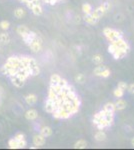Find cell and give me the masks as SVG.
<instances>
[{"label": "cell", "instance_id": "d590c367", "mask_svg": "<svg viewBox=\"0 0 134 150\" xmlns=\"http://www.w3.org/2000/svg\"><path fill=\"white\" fill-rule=\"evenodd\" d=\"M131 144H132V146L134 147V137L132 139H131Z\"/></svg>", "mask_w": 134, "mask_h": 150}, {"label": "cell", "instance_id": "1f68e13d", "mask_svg": "<svg viewBox=\"0 0 134 150\" xmlns=\"http://www.w3.org/2000/svg\"><path fill=\"white\" fill-rule=\"evenodd\" d=\"M117 87L121 88V89L125 91V90H127V88H128V84L124 81H120V82H118V84H117Z\"/></svg>", "mask_w": 134, "mask_h": 150}, {"label": "cell", "instance_id": "7402d4cb", "mask_svg": "<svg viewBox=\"0 0 134 150\" xmlns=\"http://www.w3.org/2000/svg\"><path fill=\"white\" fill-rule=\"evenodd\" d=\"M103 60H104L103 56H102L101 54H99V53L94 54L93 57H92V61H93V62L95 63V64H98V65L102 64V62H103Z\"/></svg>", "mask_w": 134, "mask_h": 150}, {"label": "cell", "instance_id": "cb8c5ba5", "mask_svg": "<svg viewBox=\"0 0 134 150\" xmlns=\"http://www.w3.org/2000/svg\"><path fill=\"white\" fill-rule=\"evenodd\" d=\"M61 79H62V77H60L58 74H52L51 77H50V84H53V85L59 84Z\"/></svg>", "mask_w": 134, "mask_h": 150}, {"label": "cell", "instance_id": "8fae6325", "mask_svg": "<svg viewBox=\"0 0 134 150\" xmlns=\"http://www.w3.org/2000/svg\"><path fill=\"white\" fill-rule=\"evenodd\" d=\"M115 104V107H116V111H120V110H123V109L126 108L127 106V102L124 100V99H117L116 101L114 102Z\"/></svg>", "mask_w": 134, "mask_h": 150}, {"label": "cell", "instance_id": "9a60e30c", "mask_svg": "<svg viewBox=\"0 0 134 150\" xmlns=\"http://www.w3.org/2000/svg\"><path fill=\"white\" fill-rule=\"evenodd\" d=\"M87 145H88V143H87L86 140H84V139H79L78 141L75 142L73 148L74 149H85L87 147Z\"/></svg>", "mask_w": 134, "mask_h": 150}, {"label": "cell", "instance_id": "3957f363", "mask_svg": "<svg viewBox=\"0 0 134 150\" xmlns=\"http://www.w3.org/2000/svg\"><path fill=\"white\" fill-rule=\"evenodd\" d=\"M110 7H111V5H110L109 2H104V3H102L100 6H98L97 8H95V9L92 11L91 14L94 16V17L98 18L100 20V18L110 9Z\"/></svg>", "mask_w": 134, "mask_h": 150}, {"label": "cell", "instance_id": "30bf717a", "mask_svg": "<svg viewBox=\"0 0 134 150\" xmlns=\"http://www.w3.org/2000/svg\"><path fill=\"white\" fill-rule=\"evenodd\" d=\"M94 138H95V140L98 141V142H103V141L106 140L107 136H106V133L103 131V129H99L97 132L95 133Z\"/></svg>", "mask_w": 134, "mask_h": 150}, {"label": "cell", "instance_id": "277c9868", "mask_svg": "<svg viewBox=\"0 0 134 150\" xmlns=\"http://www.w3.org/2000/svg\"><path fill=\"white\" fill-rule=\"evenodd\" d=\"M29 47H30L31 51L33 53H38L41 49H42V39H41L39 36H36L35 39L29 44Z\"/></svg>", "mask_w": 134, "mask_h": 150}, {"label": "cell", "instance_id": "44dd1931", "mask_svg": "<svg viewBox=\"0 0 134 150\" xmlns=\"http://www.w3.org/2000/svg\"><path fill=\"white\" fill-rule=\"evenodd\" d=\"M82 11L85 15H89V14H91L92 11H93V8H92L91 4H89V3L82 4Z\"/></svg>", "mask_w": 134, "mask_h": 150}, {"label": "cell", "instance_id": "d4e9b609", "mask_svg": "<svg viewBox=\"0 0 134 150\" xmlns=\"http://www.w3.org/2000/svg\"><path fill=\"white\" fill-rule=\"evenodd\" d=\"M103 109H104V110H106V111H110V112H114V113H115V111H116V107H115V104H114V103H112V102L106 103V104L103 106Z\"/></svg>", "mask_w": 134, "mask_h": 150}, {"label": "cell", "instance_id": "d6986e66", "mask_svg": "<svg viewBox=\"0 0 134 150\" xmlns=\"http://www.w3.org/2000/svg\"><path fill=\"white\" fill-rule=\"evenodd\" d=\"M9 42H10V36L8 33L6 32L0 33V43L6 45V44H8Z\"/></svg>", "mask_w": 134, "mask_h": 150}, {"label": "cell", "instance_id": "4dcf8cb0", "mask_svg": "<svg viewBox=\"0 0 134 150\" xmlns=\"http://www.w3.org/2000/svg\"><path fill=\"white\" fill-rule=\"evenodd\" d=\"M110 74H111V71H110V69L106 68V69H104L103 72L100 74V77H102V78H108L110 76Z\"/></svg>", "mask_w": 134, "mask_h": 150}, {"label": "cell", "instance_id": "4fadbf2b", "mask_svg": "<svg viewBox=\"0 0 134 150\" xmlns=\"http://www.w3.org/2000/svg\"><path fill=\"white\" fill-rule=\"evenodd\" d=\"M37 36V34L35 32H33V31H29V33L26 35L25 37H23V41H24V43L26 44V45H29V44L31 43V42L33 41V40L35 39V37Z\"/></svg>", "mask_w": 134, "mask_h": 150}, {"label": "cell", "instance_id": "e575fe53", "mask_svg": "<svg viewBox=\"0 0 134 150\" xmlns=\"http://www.w3.org/2000/svg\"><path fill=\"white\" fill-rule=\"evenodd\" d=\"M127 90H128L130 93L134 94V83H131L128 85V88H127Z\"/></svg>", "mask_w": 134, "mask_h": 150}, {"label": "cell", "instance_id": "d6a6232c", "mask_svg": "<svg viewBox=\"0 0 134 150\" xmlns=\"http://www.w3.org/2000/svg\"><path fill=\"white\" fill-rule=\"evenodd\" d=\"M26 146H27V141H26V139H23V140H19V141H18V149L25 148Z\"/></svg>", "mask_w": 134, "mask_h": 150}, {"label": "cell", "instance_id": "5bb4252c", "mask_svg": "<svg viewBox=\"0 0 134 150\" xmlns=\"http://www.w3.org/2000/svg\"><path fill=\"white\" fill-rule=\"evenodd\" d=\"M24 99H25V102H26L28 105H34L35 103L37 102V96L33 93L26 95Z\"/></svg>", "mask_w": 134, "mask_h": 150}, {"label": "cell", "instance_id": "52a82bcc", "mask_svg": "<svg viewBox=\"0 0 134 150\" xmlns=\"http://www.w3.org/2000/svg\"><path fill=\"white\" fill-rule=\"evenodd\" d=\"M46 142V137L43 136L42 134H36L33 136V144L36 145V146L40 147V146H43Z\"/></svg>", "mask_w": 134, "mask_h": 150}, {"label": "cell", "instance_id": "ac0fdd59", "mask_svg": "<svg viewBox=\"0 0 134 150\" xmlns=\"http://www.w3.org/2000/svg\"><path fill=\"white\" fill-rule=\"evenodd\" d=\"M40 134H42L44 137H49L52 135V129L49 126H42L40 128Z\"/></svg>", "mask_w": 134, "mask_h": 150}, {"label": "cell", "instance_id": "6da1fadb", "mask_svg": "<svg viewBox=\"0 0 134 150\" xmlns=\"http://www.w3.org/2000/svg\"><path fill=\"white\" fill-rule=\"evenodd\" d=\"M93 124L98 129H105V128L110 127V126L112 125L107 120V118L105 117V110H104V109H102L101 111L94 114Z\"/></svg>", "mask_w": 134, "mask_h": 150}, {"label": "cell", "instance_id": "2e32d148", "mask_svg": "<svg viewBox=\"0 0 134 150\" xmlns=\"http://www.w3.org/2000/svg\"><path fill=\"white\" fill-rule=\"evenodd\" d=\"M30 10L32 11V13L34 14V15H37V16L41 15V14L43 13V8L42 6H41V4H34Z\"/></svg>", "mask_w": 134, "mask_h": 150}, {"label": "cell", "instance_id": "7c38bea8", "mask_svg": "<svg viewBox=\"0 0 134 150\" xmlns=\"http://www.w3.org/2000/svg\"><path fill=\"white\" fill-rule=\"evenodd\" d=\"M44 110L48 113H53L55 111V106H54L53 102H52L50 99L47 98V100L45 101V104H44Z\"/></svg>", "mask_w": 134, "mask_h": 150}, {"label": "cell", "instance_id": "9c48e42d", "mask_svg": "<svg viewBox=\"0 0 134 150\" xmlns=\"http://www.w3.org/2000/svg\"><path fill=\"white\" fill-rule=\"evenodd\" d=\"M29 28L27 26H25V25H19V26L16 28V32H17V34L19 35V36H21L22 38L25 37L27 34L29 33Z\"/></svg>", "mask_w": 134, "mask_h": 150}, {"label": "cell", "instance_id": "7a4b0ae2", "mask_svg": "<svg viewBox=\"0 0 134 150\" xmlns=\"http://www.w3.org/2000/svg\"><path fill=\"white\" fill-rule=\"evenodd\" d=\"M103 34L110 43L115 41V40H117L118 38L122 37V33H121L120 31L116 30V29L110 28V27H105V28L103 29Z\"/></svg>", "mask_w": 134, "mask_h": 150}, {"label": "cell", "instance_id": "836d02e7", "mask_svg": "<svg viewBox=\"0 0 134 150\" xmlns=\"http://www.w3.org/2000/svg\"><path fill=\"white\" fill-rule=\"evenodd\" d=\"M14 138L16 139V140H23V139H25V135L23 134V133H17V134L14 136Z\"/></svg>", "mask_w": 134, "mask_h": 150}, {"label": "cell", "instance_id": "4316f807", "mask_svg": "<svg viewBox=\"0 0 134 150\" xmlns=\"http://www.w3.org/2000/svg\"><path fill=\"white\" fill-rule=\"evenodd\" d=\"M8 146L10 149H18V140H16L15 138H11L8 141Z\"/></svg>", "mask_w": 134, "mask_h": 150}, {"label": "cell", "instance_id": "83f0119b", "mask_svg": "<svg viewBox=\"0 0 134 150\" xmlns=\"http://www.w3.org/2000/svg\"><path fill=\"white\" fill-rule=\"evenodd\" d=\"M113 95H114L116 98H121V97H123V95H124V90H122L119 87L115 88V89L113 90Z\"/></svg>", "mask_w": 134, "mask_h": 150}, {"label": "cell", "instance_id": "ffe728a7", "mask_svg": "<svg viewBox=\"0 0 134 150\" xmlns=\"http://www.w3.org/2000/svg\"><path fill=\"white\" fill-rule=\"evenodd\" d=\"M25 15H26V11H25L22 7H18V8H16V9L14 10V16H15L16 18L20 19L22 17H24Z\"/></svg>", "mask_w": 134, "mask_h": 150}, {"label": "cell", "instance_id": "e0dca14e", "mask_svg": "<svg viewBox=\"0 0 134 150\" xmlns=\"http://www.w3.org/2000/svg\"><path fill=\"white\" fill-rule=\"evenodd\" d=\"M84 20H85V22L88 23V24H90V25H94V24H97L98 21H99V19L96 18V17H94V16L92 15V14H89V15H85Z\"/></svg>", "mask_w": 134, "mask_h": 150}, {"label": "cell", "instance_id": "603a6c76", "mask_svg": "<svg viewBox=\"0 0 134 150\" xmlns=\"http://www.w3.org/2000/svg\"><path fill=\"white\" fill-rule=\"evenodd\" d=\"M74 80L75 82H77L78 84H83L86 81V77H85V75L82 74V73H78V74L75 75Z\"/></svg>", "mask_w": 134, "mask_h": 150}, {"label": "cell", "instance_id": "8992f818", "mask_svg": "<svg viewBox=\"0 0 134 150\" xmlns=\"http://www.w3.org/2000/svg\"><path fill=\"white\" fill-rule=\"evenodd\" d=\"M10 79H11L13 85L16 86V87H18V88L23 87V86L25 85V82H26V80L23 79V78H21L20 76H17V75L10 76Z\"/></svg>", "mask_w": 134, "mask_h": 150}, {"label": "cell", "instance_id": "ba28073f", "mask_svg": "<svg viewBox=\"0 0 134 150\" xmlns=\"http://www.w3.org/2000/svg\"><path fill=\"white\" fill-rule=\"evenodd\" d=\"M37 117H38V112L36 109H29L25 112V118L29 121H33L37 119Z\"/></svg>", "mask_w": 134, "mask_h": 150}, {"label": "cell", "instance_id": "f1b7e54d", "mask_svg": "<svg viewBox=\"0 0 134 150\" xmlns=\"http://www.w3.org/2000/svg\"><path fill=\"white\" fill-rule=\"evenodd\" d=\"M0 28L2 29V30H8V29L10 28V23L9 21L7 20H2L1 22H0Z\"/></svg>", "mask_w": 134, "mask_h": 150}, {"label": "cell", "instance_id": "5b68a950", "mask_svg": "<svg viewBox=\"0 0 134 150\" xmlns=\"http://www.w3.org/2000/svg\"><path fill=\"white\" fill-rule=\"evenodd\" d=\"M111 43H113L114 45H116L117 47L127 50V51H129V50H130V46H129L128 42H126V40L123 39V37L118 38V39L115 40V41H113V42H111Z\"/></svg>", "mask_w": 134, "mask_h": 150}, {"label": "cell", "instance_id": "484cf974", "mask_svg": "<svg viewBox=\"0 0 134 150\" xmlns=\"http://www.w3.org/2000/svg\"><path fill=\"white\" fill-rule=\"evenodd\" d=\"M106 68H107V66H105V65H99V66H97L96 68H94V70H93L94 75L99 76L100 77V74H101V73L103 72L104 69H106Z\"/></svg>", "mask_w": 134, "mask_h": 150}, {"label": "cell", "instance_id": "f546056e", "mask_svg": "<svg viewBox=\"0 0 134 150\" xmlns=\"http://www.w3.org/2000/svg\"><path fill=\"white\" fill-rule=\"evenodd\" d=\"M39 73H40V68H39L38 65L33 67V68H31V76H36L38 75Z\"/></svg>", "mask_w": 134, "mask_h": 150}]
</instances>
